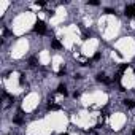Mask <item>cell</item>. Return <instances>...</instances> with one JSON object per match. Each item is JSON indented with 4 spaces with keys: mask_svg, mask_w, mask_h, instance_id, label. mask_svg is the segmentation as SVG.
I'll return each mask as SVG.
<instances>
[{
    "mask_svg": "<svg viewBox=\"0 0 135 135\" xmlns=\"http://www.w3.org/2000/svg\"><path fill=\"white\" fill-rule=\"evenodd\" d=\"M30 65H32V67L37 65V59H35V57H30Z\"/></svg>",
    "mask_w": 135,
    "mask_h": 135,
    "instance_id": "cell-10",
    "label": "cell"
},
{
    "mask_svg": "<svg viewBox=\"0 0 135 135\" xmlns=\"http://www.w3.org/2000/svg\"><path fill=\"white\" fill-rule=\"evenodd\" d=\"M97 81H100V83H105V84H110L111 80H108L103 73H100V75H97Z\"/></svg>",
    "mask_w": 135,
    "mask_h": 135,
    "instance_id": "cell-3",
    "label": "cell"
},
{
    "mask_svg": "<svg viewBox=\"0 0 135 135\" xmlns=\"http://www.w3.org/2000/svg\"><path fill=\"white\" fill-rule=\"evenodd\" d=\"M132 135H135V129H134V132H132Z\"/></svg>",
    "mask_w": 135,
    "mask_h": 135,
    "instance_id": "cell-16",
    "label": "cell"
},
{
    "mask_svg": "<svg viewBox=\"0 0 135 135\" xmlns=\"http://www.w3.org/2000/svg\"><path fill=\"white\" fill-rule=\"evenodd\" d=\"M129 68V64H122V65H121V72H124V70H127Z\"/></svg>",
    "mask_w": 135,
    "mask_h": 135,
    "instance_id": "cell-12",
    "label": "cell"
},
{
    "mask_svg": "<svg viewBox=\"0 0 135 135\" xmlns=\"http://www.w3.org/2000/svg\"><path fill=\"white\" fill-rule=\"evenodd\" d=\"M87 5H92V6H97V5H99V2H97V0H89V2H87Z\"/></svg>",
    "mask_w": 135,
    "mask_h": 135,
    "instance_id": "cell-9",
    "label": "cell"
},
{
    "mask_svg": "<svg viewBox=\"0 0 135 135\" xmlns=\"http://www.w3.org/2000/svg\"><path fill=\"white\" fill-rule=\"evenodd\" d=\"M124 105H126L127 108H135V102H132V100H129V99H126V100H124Z\"/></svg>",
    "mask_w": 135,
    "mask_h": 135,
    "instance_id": "cell-5",
    "label": "cell"
},
{
    "mask_svg": "<svg viewBox=\"0 0 135 135\" xmlns=\"http://www.w3.org/2000/svg\"><path fill=\"white\" fill-rule=\"evenodd\" d=\"M24 73H21V75H19V84H24Z\"/></svg>",
    "mask_w": 135,
    "mask_h": 135,
    "instance_id": "cell-11",
    "label": "cell"
},
{
    "mask_svg": "<svg viewBox=\"0 0 135 135\" xmlns=\"http://www.w3.org/2000/svg\"><path fill=\"white\" fill-rule=\"evenodd\" d=\"M37 5H40V6H43V5H45V2H43V0H37Z\"/></svg>",
    "mask_w": 135,
    "mask_h": 135,
    "instance_id": "cell-14",
    "label": "cell"
},
{
    "mask_svg": "<svg viewBox=\"0 0 135 135\" xmlns=\"http://www.w3.org/2000/svg\"><path fill=\"white\" fill-rule=\"evenodd\" d=\"M48 110L56 111V110H60V107H59V105H56V103H51V102H49V103H48Z\"/></svg>",
    "mask_w": 135,
    "mask_h": 135,
    "instance_id": "cell-6",
    "label": "cell"
},
{
    "mask_svg": "<svg viewBox=\"0 0 135 135\" xmlns=\"http://www.w3.org/2000/svg\"><path fill=\"white\" fill-rule=\"evenodd\" d=\"M51 46H53V48H56V49H60V48H62V45H60V41H57V40H53Z\"/></svg>",
    "mask_w": 135,
    "mask_h": 135,
    "instance_id": "cell-7",
    "label": "cell"
},
{
    "mask_svg": "<svg viewBox=\"0 0 135 135\" xmlns=\"http://www.w3.org/2000/svg\"><path fill=\"white\" fill-rule=\"evenodd\" d=\"M99 59H100V54H99V53H97V54H95V56H94V60H99Z\"/></svg>",
    "mask_w": 135,
    "mask_h": 135,
    "instance_id": "cell-15",
    "label": "cell"
},
{
    "mask_svg": "<svg viewBox=\"0 0 135 135\" xmlns=\"http://www.w3.org/2000/svg\"><path fill=\"white\" fill-rule=\"evenodd\" d=\"M121 76H122V72L116 73V76H114V81H116V83H119V81H121Z\"/></svg>",
    "mask_w": 135,
    "mask_h": 135,
    "instance_id": "cell-8",
    "label": "cell"
},
{
    "mask_svg": "<svg viewBox=\"0 0 135 135\" xmlns=\"http://www.w3.org/2000/svg\"><path fill=\"white\" fill-rule=\"evenodd\" d=\"M124 14L127 18H135V5H127L124 10Z\"/></svg>",
    "mask_w": 135,
    "mask_h": 135,
    "instance_id": "cell-2",
    "label": "cell"
},
{
    "mask_svg": "<svg viewBox=\"0 0 135 135\" xmlns=\"http://www.w3.org/2000/svg\"><path fill=\"white\" fill-rule=\"evenodd\" d=\"M60 135H68V134H60Z\"/></svg>",
    "mask_w": 135,
    "mask_h": 135,
    "instance_id": "cell-17",
    "label": "cell"
},
{
    "mask_svg": "<svg viewBox=\"0 0 135 135\" xmlns=\"http://www.w3.org/2000/svg\"><path fill=\"white\" fill-rule=\"evenodd\" d=\"M57 92H59V94H64V95H67V87H65V84H59V87H57Z\"/></svg>",
    "mask_w": 135,
    "mask_h": 135,
    "instance_id": "cell-4",
    "label": "cell"
},
{
    "mask_svg": "<svg viewBox=\"0 0 135 135\" xmlns=\"http://www.w3.org/2000/svg\"><path fill=\"white\" fill-rule=\"evenodd\" d=\"M105 13H107V14H113V13H114V10H111V8H107V10H105Z\"/></svg>",
    "mask_w": 135,
    "mask_h": 135,
    "instance_id": "cell-13",
    "label": "cell"
},
{
    "mask_svg": "<svg viewBox=\"0 0 135 135\" xmlns=\"http://www.w3.org/2000/svg\"><path fill=\"white\" fill-rule=\"evenodd\" d=\"M33 30H35L37 33H45V32H46V24L38 19V21L35 22V26H33Z\"/></svg>",
    "mask_w": 135,
    "mask_h": 135,
    "instance_id": "cell-1",
    "label": "cell"
}]
</instances>
